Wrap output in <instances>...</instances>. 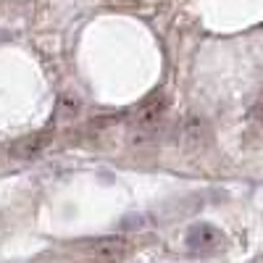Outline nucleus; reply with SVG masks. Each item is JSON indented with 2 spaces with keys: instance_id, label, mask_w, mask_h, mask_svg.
I'll return each instance as SVG.
<instances>
[{
  "instance_id": "nucleus-1",
  "label": "nucleus",
  "mask_w": 263,
  "mask_h": 263,
  "mask_svg": "<svg viewBox=\"0 0 263 263\" xmlns=\"http://www.w3.org/2000/svg\"><path fill=\"white\" fill-rule=\"evenodd\" d=\"M166 111H168V98L163 92H156L153 98H147L142 105H137V111L132 114V129H129L132 145L156 142V137L161 135Z\"/></svg>"
},
{
  "instance_id": "nucleus-2",
  "label": "nucleus",
  "mask_w": 263,
  "mask_h": 263,
  "mask_svg": "<svg viewBox=\"0 0 263 263\" xmlns=\"http://www.w3.org/2000/svg\"><path fill=\"white\" fill-rule=\"evenodd\" d=\"M184 242L192 253H200V255H208V253H216V250H221L224 242H227V237L224 232L208 224V221H197L187 229L184 234Z\"/></svg>"
},
{
  "instance_id": "nucleus-3",
  "label": "nucleus",
  "mask_w": 263,
  "mask_h": 263,
  "mask_svg": "<svg viewBox=\"0 0 263 263\" xmlns=\"http://www.w3.org/2000/svg\"><path fill=\"white\" fill-rule=\"evenodd\" d=\"M87 255L95 263H121L129 255V242L124 237H100L87 245Z\"/></svg>"
},
{
  "instance_id": "nucleus-4",
  "label": "nucleus",
  "mask_w": 263,
  "mask_h": 263,
  "mask_svg": "<svg viewBox=\"0 0 263 263\" xmlns=\"http://www.w3.org/2000/svg\"><path fill=\"white\" fill-rule=\"evenodd\" d=\"M50 140H53V132L45 129V132H34V135H27L11 145V156L16 161H32L37 156H42L48 147H50Z\"/></svg>"
},
{
  "instance_id": "nucleus-5",
  "label": "nucleus",
  "mask_w": 263,
  "mask_h": 263,
  "mask_svg": "<svg viewBox=\"0 0 263 263\" xmlns=\"http://www.w3.org/2000/svg\"><path fill=\"white\" fill-rule=\"evenodd\" d=\"M205 137H208V129H205V124H203V119H197V116H190L184 124H182V142L187 145V147H200L203 142H205Z\"/></svg>"
},
{
  "instance_id": "nucleus-6",
  "label": "nucleus",
  "mask_w": 263,
  "mask_h": 263,
  "mask_svg": "<svg viewBox=\"0 0 263 263\" xmlns=\"http://www.w3.org/2000/svg\"><path fill=\"white\" fill-rule=\"evenodd\" d=\"M253 119L263 126V90H260V95H258V100H255V105H253Z\"/></svg>"
}]
</instances>
